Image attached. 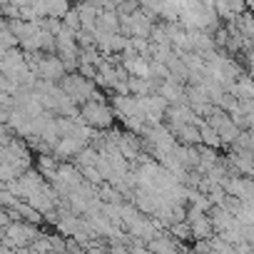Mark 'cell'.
Masks as SVG:
<instances>
[{
	"instance_id": "obj_1",
	"label": "cell",
	"mask_w": 254,
	"mask_h": 254,
	"mask_svg": "<svg viewBox=\"0 0 254 254\" xmlns=\"http://www.w3.org/2000/svg\"><path fill=\"white\" fill-rule=\"evenodd\" d=\"M60 87H63L65 95H67L75 105H80V107L87 105V102H92V100H105V95L97 90V82L90 80V77H85V75H80V72L65 75L63 82H60Z\"/></svg>"
},
{
	"instance_id": "obj_2",
	"label": "cell",
	"mask_w": 254,
	"mask_h": 254,
	"mask_svg": "<svg viewBox=\"0 0 254 254\" xmlns=\"http://www.w3.org/2000/svg\"><path fill=\"white\" fill-rule=\"evenodd\" d=\"M38 239H40V232L30 222H13L8 229H3V247L5 249L25 252V249H33V244Z\"/></svg>"
},
{
	"instance_id": "obj_3",
	"label": "cell",
	"mask_w": 254,
	"mask_h": 254,
	"mask_svg": "<svg viewBox=\"0 0 254 254\" xmlns=\"http://www.w3.org/2000/svg\"><path fill=\"white\" fill-rule=\"evenodd\" d=\"M80 115L87 122V127H92L97 132H110L112 125H115V117H117L115 107H110L105 100H92V102L82 105Z\"/></svg>"
},
{
	"instance_id": "obj_4",
	"label": "cell",
	"mask_w": 254,
	"mask_h": 254,
	"mask_svg": "<svg viewBox=\"0 0 254 254\" xmlns=\"http://www.w3.org/2000/svg\"><path fill=\"white\" fill-rule=\"evenodd\" d=\"M35 75H38V80H43V82H58V80L63 82V77L67 75V70H65L60 55L53 53V55H43V60H40L38 67H35Z\"/></svg>"
},
{
	"instance_id": "obj_5",
	"label": "cell",
	"mask_w": 254,
	"mask_h": 254,
	"mask_svg": "<svg viewBox=\"0 0 254 254\" xmlns=\"http://www.w3.org/2000/svg\"><path fill=\"white\" fill-rule=\"evenodd\" d=\"M209 219H212L214 232H219V234H224V232L239 227V219H237L229 209H224V207H212V209H209ZM242 227H244V224H242Z\"/></svg>"
},
{
	"instance_id": "obj_6",
	"label": "cell",
	"mask_w": 254,
	"mask_h": 254,
	"mask_svg": "<svg viewBox=\"0 0 254 254\" xmlns=\"http://www.w3.org/2000/svg\"><path fill=\"white\" fill-rule=\"evenodd\" d=\"M157 95H162L170 105H182V102H187V90H185L182 82L175 80V77L165 80V82L160 85V92H157Z\"/></svg>"
},
{
	"instance_id": "obj_7",
	"label": "cell",
	"mask_w": 254,
	"mask_h": 254,
	"mask_svg": "<svg viewBox=\"0 0 254 254\" xmlns=\"http://www.w3.org/2000/svg\"><path fill=\"white\" fill-rule=\"evenodd\" d=\"M85 147H90L85 140H80V137H63L60 142H58V147H55V157H77Z\"/></svg>"
},
{
	"instance_id": "obj_8",
	"label": "cell",
	"mask_w": 254,
	"mask_h": 254,
	"mask_svg": "<svg viewBox=\"0 0 254 254\" xmlns=\"http://www.w3.org/2000/svg\"><path fill=\"white\" fill-rule=\"evenodd\" d=\"M147 249L152 252V254H177L180 249H177V239L172 237V234H157L152 242H147Z\"/></svg>"
},
{
	"instance_id": "obj_9",
	"label": "cell",
	"mask_w": 254,
	"mask_h": 254,
	"mask_svg": "<svg viewBox=\"0 0 254 254\" xmlns=\"http://www.w3.org/2000/svg\"><path fill=\"white\" fill-rule=\"evenodd\" d=\"M214 10H217L219 20H229V23H234V20L239 18V13L244 10V5H242V3H217Z\"/></svg>"
},
{
	"instance_id": "obj_10",
	"label": "cell",
	"mask_w": 254,
	"mask_h": 254,
	"mask_svg": "<svg viewBox=\"0 0 254 254\" xmlns=\"http://www.w3.org/2000/svg\"><path fill=\"white\" fill-rule=\"evenodd\" d=\"M197 127H199V132H202V145H204V147H212V150H219V147H222V137H219V132L212 130V127H209L204 120H202Z\"/></svg>"
},
{
	"instance_id": "obj_11",
	"label": "cell",
	"mask_w": 254,
	"mask_h": 254,
	"mask_svg": "<svg viewBox=\"0 0 254 254\" xmlns=\"http://www.w3.org/2000/svg\"><path fill=\"white\" fill-rule=\"evenodd\" d=\"M82 177H85V182L92 185V187H102V185H105V177H102V172H100L97 167H85V170H82Z\"/></svg>"
},
{
	"instance_id": "obj_12",
	"label": "cell",
	"mask_w": 254,
	"mask_h": 254,
	"mask_svg": "<svg viewBox=\"0 0 254 254\" xmlns=\"http://www.w3.org/2000/svg\"><path fill=\"white\" fill-rule=\"evenodd\" d=\"M170 234H172L175 239H194L190 222H177V224H172V227H170Z\"/></svg>"
},
{
	"instance_id": "obj_13",
	"label": "cell",
	"mask_w": 254,
	"mask_h": 254,
	"mask_svg": "<svg viewBox=\"0 0 254 254\" xmlns=\"http://www.w3.org/2000/svg\"><path fill=\"white\" fill-rule=\"evenodd\" d=\"M244 242L254 249V224H249V227H244Z\"/></svg>"
},
{
	"instance_id": "obj_14",
	"label": "cell",
	"mask_w": 254,
	"mask_h": 254,
	"mask_svg": "<svg viewBox=\"0 0 254 254\" xmlns=\"http://www.w3.org/2000/svg\"><path fill=\"white\" fill-rule=\"evenodd\" d=\"M247 67H249V77L254 80V50H252L249 58H247Z\"/></svg>"
},
{
	"instance_id": "obj_15",
	"label": "cell",
	"mask_w": 254,
	"mask_h": 254,
	"mask_svg": "<svg viewBox=\"0 0 254 254\" xmlns=\"http://www.w3.org/2000/svg\"><path fill=\"white\" fill-rule=\"evenodd\" d=\"M249 10H252V13H254V3H252V5H249Z\"/></svg>"
},
{
	"instance_id": "obj_16",
	"label": "cell",
	"mask_w": 254,
	"mask_h": 254,
	"mask_svg": "<svg viewBox=\"0 0 254 254\" xmlns=\"http://www.w3.org/2000/svg\"><path fill=\"white\" fill-rule=\"evenodd\" d=\"M177 254H187V252H182V249H180V252H177Z\"/></svg>"
}]
</instances>
